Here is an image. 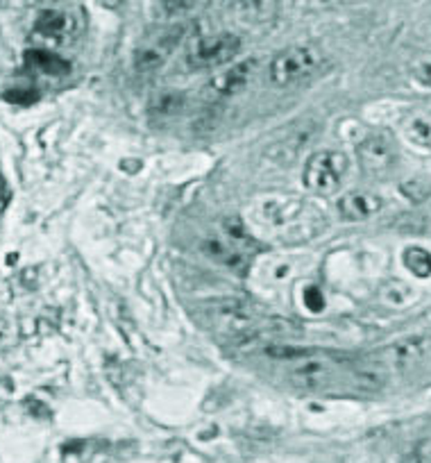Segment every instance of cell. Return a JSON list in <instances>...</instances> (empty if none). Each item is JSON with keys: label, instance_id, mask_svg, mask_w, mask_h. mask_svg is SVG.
<instances>
[{"label": "cell", "instance_id": "13", "mask_svg": "<svg viewBox=\"0 0 431 463\" xmlns=\"http://www.w3.org/2000/svg\"><path fill=\"white\" fill-rule=\"evenodd\" d=\"M28 61L33 66H39V69H43L46 71V73H64L66 69H69V66L66 64H61L60 60H57V57H51L48 55V52H42V51H34V52H28Z\"/></svg>", "mask_w": 431, "mask_h": 463}, {"label": "cell", "instance_id": "8", "mask_svg": "<svg viewBox=\"0 0 431 463\" xmlns=\"http://www.w3.org/2000/svg\"><path fill=\"white\" fill-rule=\"evenodd\" d=\"M75 28H78V24L73 21V16L61 10L43 12L37 21V34H42L46 42L55 43H64L66 39L73 37Z\"/></svg>", "mask_w": 431, "mask_h": 463}, {"label": "cell", "instance_id": "2", "mask_svg": "<svg viewBox=\"0 0 431 463\" xmlns=\"http://www.w3.org/2000/svg\"><path fill=\"white\" fill-rule=\"evenodd\" d=\"M350 162L343 153L336 150H323V153L311 155L306 162L305 173H302V182L311 194L330 195L341 186V182L348 175Z\"/></svg>", "mask_w": 431, "mask_h": 463}, {"label": "cell", "instance_id": "5", "mask_svg": "<svg viewBox=\"0 0 431 463\" xmlns=\"http://www.w3.org/2000/svg\"><path fill=\"white\" fill-rule=\"evenodd\" d=\"M357 155L363 171L372 177L390 175L398 164V150H395L393 139L386 135L368 137L363 144H359Z\"/></svg>", "mask_w": 431, "mask_h": 463}, {"label": "cell", "instance_id": "14", "mask_svg": "<svg viewBox=\"0 0 431 463\" xmlns=\"http://www.w3.org/2000/svg\"><path fill=\"white\" fill-rule=\"evenodd\" d=\"M404 463H431V448L417 449V452L411 454Z\"/></svg>", "mask_w": 431, "mask_h": 463}, {"label": "cell", "instance_id": "9", "mask_svg": "<svg viewBox=\"0 0 431 463\" xmlns=\"http://www.w3.org/2000/svg\"><path fill=\"white\" fill-rule=\"evenodd\" d=\"M402 130L411 144L420 146V148L425 150H431V111L429 109L408 114L402 123Z\"/></svg>", "mask_w": 431, "mask_h": 463}, {"label": "cell", "instance_id": "15", "mask_svg": "<svg viewBox=\"0 0 431 463\" xmlns=\"http://www.w3.org/2000/svg\"><path fill=\"white\" fill-rule=\"evenodd\" d=\"M198 3H164L168 12H184V10H193Z\"/></svg>", "mask_w": 431, "mask_h": 463}, {"label": "cell", "instance_id": "12", "mask_svg": "<svg viewBox=\"0 0 431 463\" xmlns=\"http://www.w3.org/2000/svg\"><path fill=\"white\" fill-rule=\"evenodd\" d=\"M404 266L411 270L416 278H429L431 275V255L422 248H408L404 252Z\"/></svg>", "mask_w": 431, "mask_h": 463}, {"label": "cell", "instance_id": "4", "mask_svg": "<svg viewBox=\"0 0 431 463\" xmlns=\"http://www.w3.org/2000/svg\"><path fill=\"white\" fill-rule=\"evenodd\" d=\"M191 25L189 24H180L175 28L166 30V33L157 34L155 39H150L148 43L136 51L135 55V69L139 73H150V71H157L159 66L166 64L168 57L180 48L182 42H186L191 34Z\"/></svg>", "mask_w": 431, "mask_h": 463}, {"label": "cell", "instance_id": "3", "mask_svg": "<svg viewBox=\"0 0 431 463\" xmlns=\"http://www.w3.org/2000/svg\"><path fill=\"white\" fill-rule=\"evenodd\" d=\"M241 51V39L237 34H211V37H200L191 43L186 52V66L193 71L213 69L232 61Z\"/></svg>", "mask_w": 431, "mask_h": 463}, {"label": "cell", "instance_id": "7", "mask_svg": "<svg viewBox=\"0 0 431 463\" xmlns=\"http://www.w3.org/2000/svg\"><path fill=\"white\" fill-rule=\"evenodd\" d=\"M381 207H384V200L372 191H352L336 203V209L345 221H366L379 213Z\"/></svg>", "mask_w": 431, "mask_h": 463}, {"label": "cell", "instance_id": "1", "mask_svg": "<svg viewBox=\"0 0 431 463\" xmlns=\"http://www.w3.org/2000/svg\"><path fill=\"white\" fill-rule=\"evenodd\" d=\"M320 64H323V52L315 46H311V43L291 46L270 61V82L275 87H291V84H297L309 78V75H314Z\"/></svg>", "mask_w": 431, "mask_h": 463}, {"label": "cell", "instance_id": "6", "mask_svg": "<svg viewBox=\"0 0 431 463\" xmlns=\"http://www.w3.org/2000/svg\"><path fill=\"white\" fill-rule=\"evenodd\" d=\"M257 66H259L257 60H241L237 61V64H230L228 69H223L220 73L213 75L207 91L211 93L213 98L237 96V93H241L243 89L252 82V78H255L257 73Z\"/></svg>", "mask_w": 431, "mask_h": 463}, {"label": "cell", "instance_id": "10", "mask_svg": "<svg viewBox=\"0 0 431 463\" xmlns=\"http://www.w3.org/2000/svg\"><path fill=\"white\" fill-rule=\"evenodd\" d=\"M186 98L184 93L177 91H164V93H155L153 102H150V111L157 116H173L180 114L182 107H184Z\"/></svg>", "mask_w": 431, "mask_h": 463}, {"label": "cell", "instance_id": "11", "mask_svg": "<svg viewBox=\"0 0 431 463\" xmlns=\"http://www.w3.org/2000/svg\"><path fill=\"white\" fill-rule=\"evenodd\" d=\"M389 357L395 366H407V364L422 357V341L420 338H408V341L398 343L389 350Z\"/></svg>", "mask_w": 431, "mask_h": 463}]
</instances>
